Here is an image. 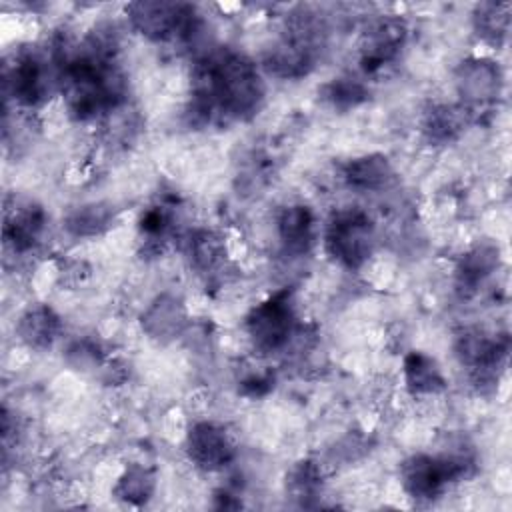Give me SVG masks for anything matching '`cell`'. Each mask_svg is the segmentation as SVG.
Instances as JSON below:
<instances>
[{"instance_id": "cell-1", "label": "cell", "mask_w": 512, "mask_h": 512, "mask_svg": "<svg viewBox=\"0 0 512 512\" xmlns=\"http://www.w3.org/2000/svg\"><path fill=\"white\" fill-rule=\"evenodd\" d=\"M58 92L76 122L104 120L128 100V80L120 66L114 26L94 28L82 42H56Z\"/></svg>"}, {"instance_id": "cell-2", "label": "cell", "mask_w": 512, "mask_h": 512, "mask_svg": "<svg viewBox=\"0 0 512 512\" xmlns=\"http://www.w3.org/2000/svg\"><path fill=\"white\" fill-rule=\"evenodd\" d=\"M264 100L266 82L248 54L216 46L194 60L186 108L192 126L248 122L262 110Z\"/></svg>"}, {"instance_id": "cell-3", "label": "cell", "mask_w": 512, "mask_h": 512, "mask_svg": "<svg viewBox=\"0 0 512 512\" xmlns=\"http://www.w3.org/2000/svg\"><path fill=\"white\" fill-rule=\"evenodd\" d=\"M324 36L322 18L306 6L296 8L286 20L282 38L264 54L262 68L282 80L308 76L320 58Z\"/></svg>"}, {"instance_id": "cell-4", "label": "cell", "mask_w": 512, "mask_h": 512, "mask_svg": "<svg viewBox=\"0 0 512 512\" xmlns=\"http://www.w3.org/2000/svg\"><path fill=\"white\" fill-rule=\"evenodd\" d=\"M2 84L6 106L10 102L24 110L42 106L58 90V58L54 48H18L4 62Z\"/></svg>"}, {"instance_id": "cell-5", "label": "cell", "mask_w": 512, "mask_h": 512, "mask_svg": "<svg viewBox=\"0 0 512 512\" xmlns=\"http://www.w3.org/2000/svg\"><path fill=\"white\" fill-rule=\"evenodd\" d=\"M300 330L302 324L298 322L294 292L290 288L266 296L244 316V332L252 348L264 356L288 350Z\"/></svg>"}, {"instance_id": "cell-6", "label": "cell", "mask_w": 512, "mask_h": 512, "mask_svg": "<svg viewBox=\"0 0 512 512\" xmlns=\"http://www.w3.org/2000/svg\"><path fill=\"white\" fill-rule=\"evenodd\" d=\"M472 458L466 452L444 450L438 454H412L400 464V484L416 502H434L450 486L472 472Z\"/></svg>"}, {"instance_id": "cell-7", "label": "cell", "mask_w": 512, "mask_h": 512, "mask_svg": "<svg viewBox=\"0 0 512 512\" xmlns=\"http://www.w3.org/2000/svg\"><path fill=\"white\" fill-rule=\"evenodd\" d=\"M376 248V224L360 206L336 208L324 226V250L346 270H360Z\"/></svg>"}, {"instance_id": "cell-8", "label": "cell", "mask_w": 512, "mask_h": 512, "mask_svg": "<svg viewBox=\"0 0 512 512\" xmlns=\"http://www.w3.org/2000/svg\"><path fill=\"white\" fill-rule=\"evenodd\" d=\"M136 34L150 42H190L200 32L202 20L196 6L168 0H138L124 8Z\"/></svg>"}, {"instance_id": "cell-9", "label": "cell", "mask_w": 512, "mask_h": 512, "mask_svg": "<svg viewBox=\"0 0 512 512\" xmlns=\"http://www.w3.org/2000/svg\"><path fill=\"white\" fill-rule=\"evenodd\" d=\"M454 86L460 100L458 106L472 122L496 108L504 90V74L496 60L486 56H470L456 66Z\"/></svg>"}, {"instance_id": "cell-10", "label": "cell", "mask_w": 512, "mask_h": 512, "mask_svg": "<svg viewBox=\"0 0 512 512\" xmlns=\"http://www.w3.org/2000/svg\"><path fill=\"white\" fill-rule=\"evenodd\" d=\"M510 352L508 334H488L482 330H464L456 336L454 356L468 370L472 384L478 390H488L498 384Z\"/></svg>"}, {"instance_id": "cell-11", "label": "cell", "mask_w": 512, "mask_h": 512, "mask_svg": "<svg viewBox=\"0 0 512 512\" xmlns=\"http://www.w3.org/2000/svg\"><path fill=\"white\" fill-rule=\"evenodd\" d=\"M408 40V24L398 14H380L370 20L358 42V66L364 76L378 74L394 64Z\"/></svg>"}, {"instance_id": "cell-12", "label": "cell", "mask_w": 512, "mask_h": 512, "mask_svg": "<svg viewBox=\"0 0 512 512\" xmlns=\"http://www.w3.org/2000/svg\"><path fill=\"white\" fill-rule=\"evenodd\" d=\"M46 210L40 202L28 196L8 194L4 198L2 240L12 254L24 256L38 248L46 230Z\"/></svg>"}, {"instance_id": "cell-13", "label": "cell", "mask_w": 512, "mask_h": 512, "mask_svg": "<svg viewBox=\"0 0 512 512\" xmlns=\"http://www.w3.org/2000/svg\"><path fill=\"white\" fill-rule=\"evenodd\" d=\"M184 452L196 468L204 472H218L234 462L236 444L222 424L200 420L188 428Z\"/></svg>"}, {"instance_id": "cell-14", "label": "cell", "mask_w": 512, "mask_h": 512, "mask_svg": "<svg viewBox=\"0 0 512 512\" xmlns=\"http://www.w3.org/2000/svg\"><path fill=\"white\" fill-rule=\"evenodd\" d=\"M186 324V306L178 296L170 292L158 294L140 314L142 332L158 344H170L172 340H176L184 332Z\"/></svg>"}, {"instance_id": "cell-15", "label": "cell", "mask_w": 512, "mask_h": 512, "mask_svg": "<svg viewBox=\"0 0 512 512\" xmlns=\"http://www.w3.org/2000/svg\"><path fill=\"white\" fill-rule=\"evenodd\" d=\"M342 182L354 192H384L392 188L398 180V174L388 160V156L380 152L362 154L344 162L340 170Z\"/></svg>"}, {"instance_id": "cell-16", "label": "cell", "mask_w": 512, "mask_h": 512, "mask_svg": "<svg viewBox=\"0 0 512 512\" xmlns=\"http://www.w3.org/2000/svg\"><path fill=\"white\" fill-rule=\"evenodd\" d=\"M500 266V250L494 244H478L464 252L454 266V290L460 298L476 296Z\"/></svg>"}, {"instance_id": "cell-17", "label": "cell", "mask_w": 512, "mask_h": 512, "mask_svg": "<svg viewBox=\"0 0 512 512\" xmlns=\"http://www.w3.org/2000/svg\"><path fill=\"white\" fill-rule=\"evenodd\" d=\"M178 222V208L174 198H158L146 206L138 218V238L142 254L158 256L172 240Z\"/></svg>"}, {"instance_id": "cell-18", "label": "cell", "mask_w": 512, "mask_h": 512, "mask_svg": "<svg viewBox=\"0 0 512 512\" xmlns=\"http://www.w3.org/2000/svg\"><path fill=\"white\" fill-rule=\"evenodd\" d=\"M16 336L18 340L36 352L50 350L62 334V318L60 314L44 302L30 304L16 320Z\"/></svg>"}, {"instance_id": "cell-19", "label": "cell", "mask_w": 512, "mask_h": 512, "mask_svg": "<svg viewBox=\"0 0 512 512\" xmlns=\"http://www.w3.org/2000/svg\"><path fill=\"white\" fill-rule=\"evenodd\" d=\"M276 234L286 254H308L316 236L314 210L308 204H288L280 208L276 216Z\"/></svg>"}, {"instance_id": "cell-20", "label": "cell", "mask_w": 512, "mask_h": 512, "mask_svg": "<svg viewBox=\"0 0 512 512\" xmlns=\"http://www.w3.org/2000/svg\"><path fill=\"white\" fill-rule=\"evenodd\" d=\"M468 122V114L458 104L432 102L422 112L420 134L430 146H448L464 134Z\"/></svg>"}, {"instance_id": "cell-21", "label": "cell", "mask_w": 512, "mask_h": 512, "mask_svg": "<svg viewBox=\"0 0 512 512\" xmlns=\"http://www.w3.org/2000/svg\"><path fill=\"white\" fill-rule=\"evenodd\" d=\"M404 386L412 396H436L446 390V378L436 358L422 350H410L402 360Z\"/></svg>"}, {"instance_id": "cell-22", "label": "cell", "mask_w": 512, "mask_h": 512, "mask_svg": "<svg viewBox=\"0 0 512 512\" xmlns=\"http://www.w3.org/2000/svg\"><path fill=\"white\" fill-rule=\"evenodd\" d=\"M118 218V208L112 202L98 200L72 208L64 218V230L74 238H96L108 232Z\"/></svg>"}, {"instance_id": "cell-23", "label": "cell", "mask_w": 512, "mask_h": 512, "mask_svg": "<svg viewBox=\"0 0 512 512\" xmlns=\"http://www.w3.org/2000/svg\"><path fill=\"white\" fill-rule=\"evenodd\" d=\"M286 494L302 508L316 506V500L324 490V470L322 464L314 458H302L294 462L284 480Z\"/></svg>"}, {"instance_id": "cell-24", "label": "cell", "mask_w": 512, "mask_h": 512, "mask_svg": "<svg viewBox=\"0 0 512 512\" xmlns=\"http://www.w3.org/2000/svg\"><path fill=\"white\" fill-rule=\"evenodd\" d=\"M184 252L190 266L198 274H212L220 270L226 260V246L218 232L208 228L190 230L184 236Z\"/></svg>"}, {"instance_id": "cell-25", "label": "cell", "mask_w": 512, "mask_h": 512, "mask_svg": "<svg viewBox=\"0 0 512 512\" xmlns=\"http://www.w3.org/2000/svg\"><path fill=\"white\" fill-rule=\"evenodd\" d=\"M510 12V2H478L472 10V28L476 36L492 48L504 46L510 36Z\"/></svg>"}, {"instance_id": "cell-26", "label": "cell", "mask_w": 512, "mask_h": 512, "mask_svg": "<svg viewBox=\"0 0 512 512\" xmlns=\"http://www.w3.org/2000/svg\"><path fill=\"white\" fill-rule=\"evenodd\" d=\"M320 100L334 112H352L370 98L368 84L354 74H340L318 88Z\"/></svg>"}, {"instance_id": "cell-27", "label": "cell", "mask_w": 512, "mask_h": 512, "mask_svg": "<svg viewBox=\"0 0 512 512\" xmlns=\"http://www.w3.org/2000/svg\"><path fill=\"white\" fill-rule=\"evenodd\" d=\"M156 470L132 462L128 464L122 474L116 478V484L112 488V496L124 504L130 506H144L150 502V498L156 492Z\"/></svg>"}, {"instance_id": "cell-28", "label": "cell", "mask_w": 512, "mask_h": 512, "mask_svg": "<svg viewBox=\"0 0 512 512\" xmlns=\"http://www.w3.org/2000/svg\"><path fill=\"white\" fill-rule=\"evenodd\" d=\"M66 362L76 370H94L96 372V370H102V366L106 364V356L98 342H94L90 338H80L68 346Z\"/></svg>"}, {"instance_id": "cell-29", "label": "cell", "mask_w": 512, "mask_h": 512, "mask_svg": "<svg viewBox=\"0 0 512 512\" xmlns=\"http://www.w3.org/2000/svg\"><path fill=\"white\" fill-rule=\"evenodd\" d=\"M276 382V376L272 370L266 368H258V370H250L248 374L238 378V392L246 398H264L272 392Z\"/></svg>"}]
</instances>
